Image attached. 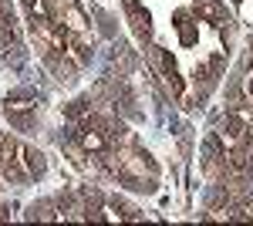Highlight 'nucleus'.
Listing matches in <instances>:
<instances>
[{"label": "nucleus", "instance_id": "nucleus-1", "mask_svg": "<svg viewBox=\"0 0 253 226\" xmlns=\"http://www.w3.org/2000/svg\"><path fill=\"white\" fill-rule=\"evenodd\" d=\"M20 166L27 169V176H41L44 172V155H41L38 149H31V145H20Z\"/></svg>", "mask_w": 253, "mask_h": 226}, {"label": "nucleus", "instance_id": "nucleus-2", "mask_svg": "<svg viewBox=\"0 0 253 226\" xmlns=\"http://www.w3.org/2000/svg\"><path fill=\"white\" fill-rule=\"evenodd\" d=\"M250 94H253V75H250Z\"/></svg>", "mask_w": 253, "mask_h": 226}]
</instances>
